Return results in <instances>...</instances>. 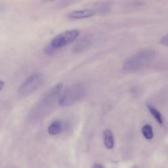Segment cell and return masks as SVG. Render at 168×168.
Listing matches in <instances>:
<instances>
[{"mask_svg": "<svg viewBox=\"0 0 168 168\" xmlns=\"http://www.w3.org/2000/svg\"><path fill=\"white\" fill-rule=\"evenodd\" d=\"M147 107L150 112V113H151V115L153 116L156 122H157L160 125H162L163 124V119L162 118V114L158 111V110L156 109L155 107H154L151 104H148Z\"/></svg>", "mask_w": 168, "mask_h": 168, "instance_id": "cell-10", "label": "cell"}, {"mask_svg": "<svg viewBox=\"0 0 168 168\" xmlns=\"http://www.w3.org/2000/svg\"><path fill=\"white\" fill-rule=\"evenodd\" d=\"M103 142L105 147L112 149L114 146V138L113 133L110 129H106L103 132Z\"/></svg>", "mask_w": 168, "mask_h": 168, "instance_id": "cell-8", "label": "cell"}, {"mask_svg": "<svg viewBox=\"0 0 168 168\" xmlns=\"http://www.w3.org/2000/svg\"><path fill=\"white\" fill-rule=\"evenodd\" d=\"M92 43V39L91 37L87 36L82 38L76 44L73 48V51L75 53H80L86 50L91 46Z\"/></svg>", "mask_w": 168, "mask_h": 168, "instance_id": "cell-7", "label": "cell"}, {"mask_svg": "<svg viewBox=\"0 0 168 168\" xmlns=\"http://www.w3.org/2000/svg\"><path fill=\"white\" fill-rule=\"evenodd\" d=\"M62 87V83L59 82L47 91L30 110L28 119L30 121H37L46 116L59 99Z\"/></svg>", "mask_w": 168, "mask_h": 168, "instance_id": "cell-1", "label": "cell"}, {"mask_svg": "<svg viewBox=\"0 0 168 168\" xmlns=\"http://www.w3.org/2000/svg\"><path fill=\"white\" fill-rule=\"evenodd\" d=\"M3 86H4V82L2 81H0V91H1V89H3Z\"/></svg>", "mask_w": 168, "mask_h": 168, "instance_id": "cell-14", "label": "cell"}, {"mask_svg": "<svg viewBox=\"0 0 168 168\" xmlns=\"http://www.w3.org/2000/svg\"><path fill=\"white\" fill-rule=\"evenodd\" d=\"M96 14H97V11H96L93 9H86L72 11V12L70 13L68 15V18H69L70 19L74 20L82 19L93 17Z\"/></svg>", "mask_w": 168, "mask_h": 168, "instance_id": "cell-6", "label": "cell"}, {"mask_svg": "<svg viewBox=\"0 0 168 168\" xmlns=\"http://www.w3.org/2000/svg\"><path fill=\"white\" fill-rule=\"evenodd\" d=\"M160 43L161 45H162V46H163L167 47L168 46V35L167 34L161 38Z\"/></svg>", "mask_w": 168, "mask_h": 168, "instance_id": "cell-12", "label": "cell"}, {"mask_svg": "<svg viewBox=\"0 0 168 168\" xmlns=\"http://www.w3.org/2000/svg\"><path fill=\"white\" fill-rule=\"evenodd\" d=\"M62 129V124L60 120H55L51 122L49 125L48 132L50 135H57L61 132Z\"/></svg>", "mask_w": 168, "mask_h": 168, "instance_id": "cell-9", "label": "cell"}, {"mask_svg": "<svg viewBox=\"0 0 168 168\" xmlns=\"http://www.w3.org/2000/svg\"><path fill=\"white\" fill-rule=\"evenodd\" d=\"M142 134L147 140H151L154 137V131L152 127L150 124H145L142 128Z\"/></svg>", "mask_w": 168, "mask_h": 168, "instance_id": "cell-11", "label": "cell"}, {"mask_svg": "<svg viewBox=\"0 0 168 168\" xmlns=\"http://www.w3.org/2000/svg\"><path fill=\"white\" fill-rule=\"evenodd\" d=\"M79 35L80 31L76 29L64 31L56 35L49 44V46L56 52L58 49L64 48L74 41Z\"/></svg>", "mask_w": 168, "mask_h": 168, "instance_id": "cell-5", "label": "cell"}, {"mask_svg": "<svg viewBox=\"0 0 168 168\" xmlns=\"http://www.w3.org/2000/svg\"><path fill=\"white\" fill-rule=\"evenodd\" d=\"M46 1H53V0H46Z\"/></svg>", "mask_w": 168, "mask_h": 168, "instance_id": "cell-15", "label": "cell"}, {"mask_svg": "<svg viewBox=\"0 0 168 168\" xmlns=\"http://www.w3.org/2000/svg\"><path fill=\"white\" fill-rule=\"evenodd\" d=\"M44 76L41 73H33L26 79L19 89L20 97L24 98L36 91L44 84Z\"/></svg>", "mask_w": 168, "mask_h": 168, "instance_id": "cell-4", "label": "cell"}, {"mask_svg": "<svg viewBox=\"0 0 168 168\" xmlns=\"http://www.w3.org/2000/svg\"><path fill=\"white\" fill-rule=\"evenodd\" d=\"M86 87L82 84H75L68 87L60 95L59 104L61 106H69L76 104L84 97L86 94Z\"/></svg>", "mask_w": 168, "mask_h": 168, "instance_id": "cell-3", "label": "cell"}, {"mask_svg": "<svg viewBox=\"0 0 168 168\" xmlns=\"http://www.w3.org/2000/svg\"><path fill=\"white\" fill-rule=\"evenodd\" d=\"M155 51L152 49H143L125 60L122 71L125 73L134 72L144 68L153 60Z\"/></svg>", "mask_w": 168, "mask_h": 168, "instance_id": "cell-2", "label": "cell"}, {"mask_svg": "<svg viewBox=\"0 0 168 168\" xmlns=\"http://www.w3.org/2000/svg\"><path fill=\"white\" fill-rule=\"evenodd\" d=\"M92 167L93 168H100V167H104L101 164H99V163H94V164L92 165Z\"/></svg>", "mask_w": 168, "mask_h": 168, "instance_id": "cell-13", "label": "cell"}]
</instances>
